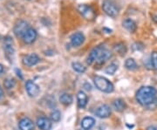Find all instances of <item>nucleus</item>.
Returning a JSON list of instances; mask_svg holds the SVG:
<instances>
[{
  "mask_svg": "<svg viewBox=\"0 0 157 130\" xmlns=\"http://www.w3.org/2000/svg\"><path fill=\"white\" fill-rule=\"evenodd\" d=\"M37 126L40 130H51L52 122L50 120L45 117H40L37 120Z\"/></svg>",
  "mask_w": 157,
  "mask_h": 130,
  "instance_id": "obj_14",
  "label": "nucleus"
},
{
  "mask_svg": "<svg viewBox=\"0 0 157 130\" xmlns=\"http://www.w3.org/2000/svg\"><path fill=\"white\" fill-rule=\"evenodd\" d=\"M103 47L101 46V45H99V46H96L95 48H94L91 52L89 53V55L87 57V59H86V63H87V65H93L94 63L96 62V60H97V59H98V57H99V54H100V52H101V49H102Z\"/></svg>",
  "mask_w": 157,
  "mask_h": 130,
  "instance_id": "obj_11",
  "label": "nucleus"
},
{
  "mask_svg": "<svg viewBox=\"0 0 157 130\" xmlns=\"http://www.w3.org/2000/svg\"><path fill=\"white\" fill-rule=\"evenodd\" d=\"M18 127L20 130H34V123L29 118H24L21 120L18 123Z\"/></svg>",
  "mask_w": 157,
  "mask_h": 130,
  "instance_id": "obj_16",
  "label": "nucleus"
},
{
  "mask_svg": "<svg viewBox=\"0 0 157 130\" xmlns=\"http://www.w3.org/2000/svg\"><path fill=\"white\" fill-rule=\"evenodd\" d=\"M125 67H126L127 69L131 70V71H135V70H136L138 68V66H137V64L135 62V60L134 59H132V58H129V59H128L125 61Z\"/></svg>",
  "mask_w": 157,
  "mask_h": 130,
  "instance_id": "obj_21",
  "label": "nucleus"
},
{
  "mask_svg": "<svg viewBox=\"0 0 157 130\" xmlns=\"http://www.w3.org/2000/svg\"><path fill=\"white\" fill-rule=\"evenodd\" d=\"M146 130H157L156 126H148Z\"/></svg>",
  "mask_w": 157,
  "mask_h": 130,
  "instance_id": "obj_28",
  "label": "nucleus"
},
{
  "mask_svg": "<svg viewBox=\"0 0 157 130\" xmlns=\"http://www.w3.org/2000/svg\"><path fill=\"white\" fill-rule=\"evenodd\" d=\"M15 84H16V82H15V80L13 79H6L5 80V86L7 89L12 88L15 86Z\"/></svg>",
  "mask_w": 157,
  "mask_h": 130,
  "instance_id": "obj_27",
  "label": "nucleus"
},
{
  "mask_svg": "<svg viewBox=\"0 0 157 130\" xmlns=\"http://www.w3.org/2000/svg\"><path fill=\"white\" fill-rule=\"evenodd\" d=\"M77 101H78V107L79 108H85L86 104H87V101H88V98L87 95L85 94L84 92L82 91H79L78 94H77Z\"/></svg>",
  "mask_w": 157,
  "mask_h": 130,
  "instance_id": "obj_17",
  "label": "nucleus"
},
{
  "mask_svg": "<svg viewBox=\"0 0 157 130\" xmlns=\"http://www.w3.org/2000/svg\"><path fill=\"white\" fill-rule=\"evenodd\" d=\"M73 96L69 94H63L61 96L59 97V101L61 102V104L65 106H69L73 103Z\"/></svg>",
  "mask_w": 157,
  "mask_h": 130,
  "instance_id": "obj_20",
  "label": "nucleus"
},
{
  "mask_svg": "<svg viewBox=\"0 0 157 130\" xmlns=\"http://www.w3.org/2000/svg\"><path fill=\"white\" fill-rule=\"evenodd\" d=\"M122 26L127 31H128L129 32H131V33H134L135 31H136V29H137L136 23L133 19H131V18H126L125 20H123Z\"/></svg>",
  "mask_w": 157,
  "mask_h": 130,
  "instance_id": "obj_15",
  "label": "nucleus"
},
{
  "mask_svg": "<svg viewBox=\"0 0 157 130\" xmlns=\"http://www.w3.org/2000/svg\"><path fill=\"white\" fill-rule=\"evenodd\" d=\"M3 72H4V67L0 64V74H2Z\"/></svg>",
  "mask_w": 157,
  "mask_h": 130,
  "instance_id": "obj_29",
  "label": "nucleus"
},
{
  "mask_svg": "<svg viewBox=\"0 0 157 130\" xmlns=\"http://www.w3.org/2000/svg\"><path fill=\"white\" fill-rule=\"evenodd\" d=\"M25 89L28 94L29 96L31 97H36L38 96L40 93L39 86L36 83H34L32 80H27L25 83Z\"/></svg>",
  "mask_w": 157,
  "mask_h": 130,
  "instance_id": "obj_6",
  "label": "nucleus"
},
{
  "mask_svg": "<svg viewBox=\"0 0 157 130\" xmlns=\"http://www.w3.org/2000/svg\"><path fill=\"white\" fill-rule=\"evenodd\" d=\"M4 49L8 56H12L14 54L13 40L10 36H7L4 40Z\"/></svg>",
  "mask_w": 157,
  "mask_h": 130,
  "instance_id": "obj_13",
  "label": "nucleus"
},
{
  "mask_svg": "<svg viewBox=\"0 0 157 130\" xmlns=\"http://www.w3.org/2000/svg\"><path fill=\"white\" fill-rule=\"evenodd\" d=\"M78 11L87 20H94L96 17L95 11L92 6L87 5H79L78 6Z\"/></svg>",
  "mask_w": 157,
  "mask_h": 130,
  "instance_id": "obj_4",
  "label": "nucleus"
},
{
  "mask_svg": "<svg viewBox=\"0 0 157 130\" xmlns=\"http://www.w3.org/2000/svg\"><path fill=\"white\" fill-rule=\"evenodd\" d=\"M30 28L29 24L25 20H18L13 28V32L15 35L17 36V38H22L23 35L25 34V32Z\"/></svg>",
  "mask_w": 157,
  "mask_h": 130,
  "instance_id": "obj_5",
  "label": "nucleus"
},
{
  "mask_svg": "<svg viewBox=\"0 0 157 130\" xmlns=\"http://www.w3.org/2000/svg\"><path fill=\"white\" fill-rule=\"evenodd\" d=\"M157 97V91L155 87L150 86H141L136 93V101L139 104L144 107H148L155 101Z\"/></svg>",
  "mask_w": 157,
  "mask_h": 130,
  "instance_id": "obj_1",
  "label": "nucleus"
},
{
  "mask_svg": "<svg viewBox=\"0 0 157 130\" xmlns=\"http://www.w3.org/2000/svg\"><path fill=\"white\" fill-rule=\"evenodd\" d=\"M61 119V113L59 110H54L51 113V120L54 122H58Z\"/></svg>",
  "mask_w": 157,
  "mask_h": 130,
  "instance_id": "obj_25",
  "label": "nucleus"
},
{
  "mask_svg": "<svg viewBox=\"0 0 157 130\" xmlns=\"http://www.w3.org/2000/svg\"><path fill=\"white\" fill-rule=\"evenodd\" d=\"M94 85H95L96 88H98L99 90L103 92V93L110 94L114 89V86L113 85L112 82L109 81L106 78H104V77L96 76L94 78Z\"/></svg>",
  "mask_w": 157,
  "mask_h": 130,
  "instance_id": "obj_2",
  "label": "nucleus"
},
{
  "mask_svg": "<svg viewBox=\"0 0 157 130\" xmlns=\"http://www.w3.org/2000/svg\"><path fill=\"white\" fill-rule=\"evenodd\" d=\"M95 124V120L92 117H85L81 121V127L85 130H90Z\"/></svg>",
  "mask_w": 157,
  "mask_h": 130,
  "instance_id": "obj_19",
  "label": "nucleus"
},
{
  "mask_svg": "<svg viewBox=\"0 0 157 130\" xmlns=\"http://www.w3.org/2000/svg\"><path fill=\"white\" fill-rule=\"evenodd\" d=\"M40 61V58H39L36 53H31L27 56L24 58L23 62L25 66L27 67H33L35 65H37Z\"/></svg>",
  "mask_w": 157,
  "mask_h": 130,
  "instance_id": "obj_12",
  "label": "nucleus"
},
{
  "mask_svg": "<svg viewBox=\"0 0 157 130\" xmlns=\"http://www.w3.org/2000/svg\"><path fill=\"white\" fill-rule=\"evenodd\" d=\"M114 50L117 52L121 56H124L127 53V46L123 43H119L114 45Z\"/></svg>",
  "mask_w": 157,
  "mask_h": 130,
  "instance_id": "obj_22",
  "label": "nucleus"
},
{
  "mask_svg": "<svg viewBox=\"0 0 157 130\" xmlns=\"http://www.w3.org/2000/svg\"><path fill=\"white\" fill-rule=\"evenodd\" d=\"M111 57H112V52L103 47L101 49L100 54H99V57H98V59L96 60V63H97V65H102L105 62H107Z\"/></svg>",
  "mask_w": 157,
  "mask_h": 130,
  "instance_id": "obj_10",
  "label": "nucleus"
},
{
  "mask_svg": "<svg viewBox=\"0 0 157 130\" xmlns=\"http://www.w3.org/2000/svg\"><path fill=\"white\" fill-rule=\"evenodd\" d=\"M118 70V65H116L115 63H112L110 64L106 69V73L109 75H113L115 74V72Z\"/></svg>",
  "mask_w": 157,
  "mask_h": 130,
  "instance_id": "obj_24",
  "label": "nucleus"
},
{
  "mask_svg": "<svg viewBox=\"0 0 157 130\" xmlns=\"http://www.w3.org/2000/svg\"><path fill=\"white\" fill-rule=\"evenodd\" d=\"M37 36H38L37 31L33 27H30L23 35L22 40L25 44H33L37 39Z\"/></svg>",
  "mask_w": 157,
  "mask_h": 130,
  "instance_id": "obj_7",
  "label": "nucleus"
},
{
  "mask_svg": "<svg viewBox=\"0 0 157 130\" xmlns=\"http://www.w3.org/2000/svg\"><path fill=\"white\" fill-rule=\"evenodd\" d=\"M3 95V90H2V88H1V86H0V98L2 97Z\"/></svg>",
  "mask_w": 157,
  "mask_h": 130,
  "instance_id": "obj_30",
  "label": "nucleus"
},
{
  "mask_svg": "<svg viewBox=\"0 0 157 130\" xmlns=\"http://www.w3.org/2000/svg\"><path fill=\"white\" fill-rule=\"evenodd\" d=\"M95 114L101 119H106L111 115V108L107 105H102L96 109Z\"/></svg>",
  "mask_w": 157,
  "mask_h": 130,
  "instance_id": "obj_8",
  "label": "nucleus"
},
{
  "mask_svg": "<svg viewBox=\"0 0 157 130\" xmlns=\"http://www.w3.org/2000/svg\"><path fill=\"white\" fill-rule=\"evenodd\" d=\"M71 45L74 46V47H78L79 45H81L85 41V36L82 32H75L73 33L71 38Z\"/></svg>",
  "mask_w": 157,
  "mask_h": 130,
  "instance_id": "obj_9",
  "label": "nucleus"
},
{
  "mask_svg": "<svg viewBox=\"0 0 157 130\" xmlns=\"http://www.w3.org/2000/svg\"><path fill=\"white\" fill-rule=\"evenodd\" d=\"M113 109L115 111H117V112H122V111H124L126 109L127 105H126V103H125L123 100H121V99H116V100H114L113 102Z\"/></svg>",
  "mask_w": 157,
  "mask_h": 130,
  "instance_id": "obj_18",
  "label": "nucleus"
},
{
  "mask_svg": "<svg viewBox=\"0 0 157 130\" xmlns=\"http://www.w3.org/2000/svg\"><path fill=\"white\" fill-rule=\"evenodd\" d=\"M72 67H73V69L77 72V73H79V74H83L86 72V67L84 66L79 62H73L72 64Z\"/></svg>",
  "mask_w": 157,
  "mask_h": 130,
  "instance_id": "obj_23",
  "label": "nucleus"
},
{
  "mask_svg": "<svg viewBox=\"0 0 157 130\" xmlns=\"http://www.w3.org/2000/svg\"><path fill=\"white\" fill-rule=\"evenodd\" d=\"M102 9L109 17H115L119 15V7L113 0H104L102 2Z\"/></svg>",
  "mask_w": 157,
  "mask_h": 130,
  "instance_id": "obj_3",
  "label": "nucleus"
},
{
  "mask_svg": "<svg viewBox=\"0 0 157 130\" xmlns=\"http://www.w3.org/2000/svg\"><path fill=\"white\" fill-rule=\"evenodd\" d=\"M151 65L153 68L157 71V52H153L151 54Z\"/></svg>",
  "mask_w": 157,
  "mask_h": 130,
  "instance_id": "obj_26",
  "label": "nucleus"
}]
</instances>
